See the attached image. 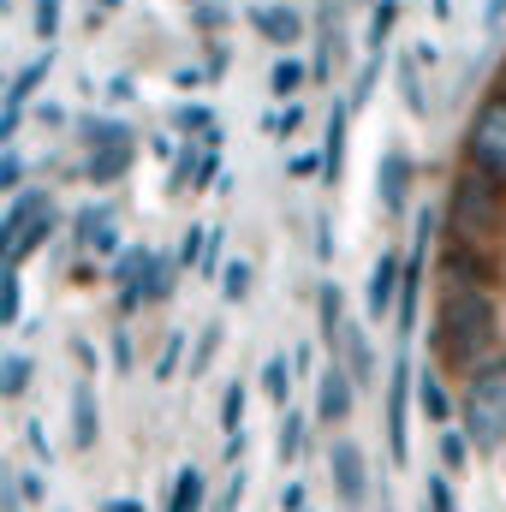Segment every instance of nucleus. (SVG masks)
<instances>
[{"label": "nucleus", "instance_id": "ddd939ff", "mask_svg": "<svg viewBox=\"0 0 506 512\" xmlns=\"http://www.w3.org/2000/svg\"><path fill=\"white\" fill-rule=\"evenodd\" d=\"M251 24L268 42H280V48H292V42L304 36V18H298L292 6H251Z\"/></svg>", "mask_w": 506, "mask_h": 512}, {"label": "nucleus", "instance_id": "4be33fe9", "mask_svg": "<svg viewBox=\"0 0 506 512\" xmlns=\"http://www.w3.org/2000/svg\"><path fill=\"white\" fill-rule=\"evenodd\" d=\"M131 155H137L131 143L126 149H102V155H90V185H114V179L131 167Z\"/></svg>", "mask_w": 506, "mask_h": 512}, {"label": "nucleus", "instance_id": "a878e982", "mask_svg": "<svg viewBox=\"0 0 506 512\" xmlns=\"http://www.w3.org/2000/svg\"><path fill=\"white\" fill-rule=\"evenodd\" d=\"M268 90H274L280 102H286V96H298V90H304V66H298L292 54H280V60H274V72H268Z\"/></svg>", "mask_w": 506, "mask_h": 512}, {"label": "nucleus", "instance_id": "5701e85b", "mask_svg": "<svg viewBox=\"0 0 506 512\" xmlns=\"http://www.w3.org/2000/svg\"><path fill=\"white\" fill-rule=\"evenodd\" d=\"M274 453H280V465H298V453H304V417H298V411H286V417H280Z\"/></svg>", "mask_w": 506, "mask_h": 512}, {"label": "nucleus", "instance_id": "6ab92c4d", "mask_svg": "<svg viewBox=\"0 0 506 512\" xmlns=\"http://www.w3.org/2000/svg\"><path fill=\"white\" fill-rule=\"evenodd\" d=\"M316 304H322V340H328V346H334V358H340V340H346V298H340V286L328 280Z\"/></svg>", "mask_w": 506, "mask_h": 512}, {"label": "nucleus", "instance_id": "b1692460", "mask_svg": "<svg viewBox=\"0 0 506 512\" xmlns=\"http://www.w3.org/2000/svg\"><path fill=\"white\" fill-rule=\"evenodd\" d=\"M24 387H30V358L24 352H6L0 358V399H18Z\"/></svg>", "mask_w": 506, "mask_h": 512}, {"label": "nucleus", "instance_id": "20e7f679", "mask_svg": "<svg viewBox=\"0 0 506 512\" xmlns=\"http://www.w3.org/2000/svg\"><path fill=\"white\" fill-rule=\"evenodd\" d=\"M465 161L477 173H489L495 185H506V96L501 90L471 114V126H465Z\"/></svg>", "mask_w": 506, "mask_h": 512}, {"label": "nucleus", "instance_id": "79ce46f5", "mask_svg": "<svg viewBox=\"0 0 506 512\" xmlns=\"http://www.w3.org/2000/svg\"><path fill=\"white\" fill-rule=\"evenodd\" d=\"M316 256H322V262L334 256V227H328V215H316Z\"/></svg>", "mask_w": 506, "mask_h": 512}, {"label": "nucleus", "instance_id": "37998d69", "mask_svg": "<svg viewBox=\"0 0 506 512\" xmlns=\"http://www.w3.org/2000/svg\"><path fill=\"white\" fill-rule=\"evenodd\" d=\"M268 126L280 131V137H292V131L304 126V114H298V102H286V114H280V120H268Z\"/></svg>", "mask_w": 506, "mask_h": 512}, {"label": "nucleus", "instance_id": "423d86ee", "mask_svg": "<svg viewBox=\"0 0 506 512\" xmlns=\"http://www.w3.org/2000/svg\"><path fill=\"white\" fill-rule=\"evenodd\" d=\"M328 471H334V489H340V501L358 512L364 507V495H370V477H364V453H358V441H334L328 447Z\"/></svg>", "mask_w": 506, "mask_h": 512}, {"label": "nucleus", "instance_id": "7ed1b4c3", "mask_svg": "<svg viewBox=\"0 0 506 512\" xmlns=\"http://www.w3.org/2000/svg\"><path fill=\"white\" fill-rule=\"evenodd\" d=\"M501 227H506V185H495L477 167H465L453 179V197H447V233H453V245H471L477 251Z\"/></svg>", "mask_w": 506, "mask_h": 512}, {"label": "nucleus", "instance_id": "6e6552de", "mask_svg": "<svg viewBox=\"0 0 506 512\" xmlns=\"http://www.w3.org/2000/svg\"><path fill=\"white\" fill-rule=\"evenodd\" d=\"M376 197H381V209H387V215H405V197H411V155H405L399 143L381 155V167H376Z\"/></svg>", "mask_w": 506, "mask_h": 512}, {"label": "nucleus", "instance_id": "39448f33", "mask_svg": "<svg viewBox=\"0 0 506 512\" xmlns=\"http://www.w3.org/2000/svg\"><path fill=\"white\" fill-rule=\"evenodd\" d=\"M352 399H358V382H352V370L334 358V364L316 376V423H328V429L346 423V417H352Z\"/></svg>", "mask_w": 506, "mask_h": 512}, {"label": "nucleus", "instance_id": "f03ea898", "mask_svg": "<svg viewBox=\"0 0 506 512\" xmlns=\"http://www.w3.org/2000/svg\"><path fill=\"white\" fill-rule=\"evenodd\" d=\"M459 435L477 453H501L506 447V358H489L483 370L465 376L459 393Z\"/></svg>", "mask_w": 506, "mask_h": 512}, {"label": "nucleus", "instance_id": "f8f14e48", "mask_svg": "<svg viewBox=\"0 0 506 512\" xmlns=\"http://www.w3.org/2000/svg\"><path fill=\"white\" fill-rule=\"evenodd\" d=\"M96 429H102V417H96V387L78 382L72 387V447L90 453V447H96Z\"/></svg>", "mask_w": 506, "mask_h": 512}, {"label": "nucleus", "instance_id": "72a5a7b5", "mask_svg": "<svg viewBox=\"0 0 506 512\" xmlns=\"http://www.w3.org/2000/svg\"><path fill=\"white\" fill-rule=\"evenodd\" d=\"M423 512H453V489L441 471H429V489H423Z\"/></svg>", "mask_w": 506, "mask_h": 512}, {"label": "nucleus", "instance_id": "a19ab883", "mask_svg": "<svg viewBox=\"0 0 506 512\" xmlns=\"http://www.w3.org/2000/svg\"><path fill=\"white\" fill-rule=\"evenodd\" d=\"M24 441H30V453H36V459H48V453H54V447H48V429H42V423H24Z\"/></svg>", "mask_w": 506, "mask_h": 512}, {"label": "nucleus", "instance_id": "c756f323", "mask_svg": "<svg viewBox=\"0 0 506 512\" xmlns=\"http://www.w3.org/2000/svg\"><path fill=\"white\" fill-rule=\"evenodd\" d=\"M393 18H399V0H381L376 12H370V60H381V48H387V30H393Z\"/></svg>", "mask_w": 506, "mask_h": 512}, {"label": "nucleus", "instance_id": "393cba45", "mask_svg": "<svg viewBox=\"0 0 506 512\" xmlns=\"http://www.w3.org/2000/svg\"><path fill=\"white\" fill-rule=\"evenodd\" d=\"M292 382H298V376H292V364H286V352L262 364V393H268L274 405H286V393H292Z\"/></svg>", "mask_w": 506, "mask_h": 512}, {"label": "nucleus", "instance_id": "aec40b11", "mask_svg": "<svg viewBox=\"0 0 506 512\" xmlns=\"http://www.w3.org/2000/svg\"><path fill=\"white\" fill-rule=\"evenodd\" d=\"M54 233H60V221H54V209H48L42 221H30V227L18 233V245L6 251V268H24V256H30V251H42V245H48Z\"/></svg>", "mask_w": 506, "mask_h": 512}, {"label": "nucleus", "instance_id": "a211bd4d", "mask_svg": "<svg viewBox=\"0 0 506 512\" xmlns=\"http://www.w3.org/2000/svg\"><path fill=\"white\" fill-rule=\"evenodd\" d=\"M322 179L328 185H340V167H346V102H334V114H328V149H322Z\"/></svg>", "mask_w": 506, "mask_h": 512}, {"label": "nucleus", "instance_id": "7c9ffc66", "mask_svg": "<svg viewBox=\"0 0 506 512\" xmlns=\"http://www.w3.org/2000/svg\"><path fill=\"white\" fill-rule=\"evenodd\" d=\"M179 352H185V328L161 340V352H155V382H173V376H179Z\"/></svg>", "mask_w": 506, "mask_h": 512}, {"label": "nucleus", "instance_id": "dca6fc26", "mask_svg": "<svg viewBox=\"0 0 506 512\" xmlns=\"http://www.w3.org/2000/svg\"><path fill=\"white\" fill-rule=\"evenodd\" d=\"M340 352H346V370H352V382L370 387L376 382V358H370V334L358 328V322H346V340H340Z\"/></svg>", "mask_w": 506, "mask_h": 512}, {"label": "nucleus", "instance_id": "a18cd8bd", "mask_svg": "<svg viewBox=\"0 0 506 512\" xmlns=\"http://www.w3.org/2000/svg\"><path fill=\"white\" fill-rule=\"evenodd\" d=\"M316 167H328V161H322V155H292V173H298V179H310Z\"/></svg>", "mask_w": 506, "mask_h": 512}, {"label": "nucleus", "instance_id": "58836bf2", "mask_svg": "<svg viewBox=\"0 0 506 512\" xmlns=\"http://www.w3.org/2000/svg\"><path fill=\"white\" fill-rule=\"evenodd\" d=\"M245 489H251V483H245V471H233V483H227V495L215 501V512H239V501H245Z\"/></svg>", "mask_w": 506, "mask_h": 512}, {"label": "nucleus", "instance_id": "f704fd0d", "mask_svg": "<svg viewBox=\"0 0 506 512\" xmlns=\"http://www.w3.org/2000/svg\"><path fill=\"white\" fill-rule=\"evenodd\" d=\"M0 191H12V197L24 191V155H18V149L0 155Z\"/></svg>", "mask_w": 506, "mask_h": 512}, {"label": "nucleus", "instance_id": "49530a36", "mask_svg": "<svg viewBox=\"0 0 506 512\" xmlns=\"http://www.w3.org/2000/svg\"><path fill=\"white\" fill-rule=\"evenodd\" d=\"M18 495H24V501H42V477H36V471H30V477H18Z\"/></svg>", "mask_w": 506, "mask_h": 512}, {"label": "nucleus", "instance_id": "c85d7f7f", "mask_svg": "<svg viewBox=\"0 0 506 512\" xmlns=\"http://www.w3.org/2000/svg\"><path fill=\"white\" fill-rule=\"evenodd\" d=\"M221 429L227 435H245V382H233L221 393Z\"/></svg>", "mask_w": 506, "mask_h": 512}, {"label": "nucleus", "instance_id": "2f4dec72", "mask_svg": "<svg viewBox=\"0 0 506 512\" xmlns=\"http://www.w3.org/2000/svg\"><path fill=\"white\" fill-rule=\"evenodd\" d=\"M18 292H24V280H18V268H6V274H0V322H6V328L18 322Z\"/></svg>", "mask_w": 506, "mask_h": 512}, {"label": "nucleus", "instance_id": "4c0bfd02", "mask_svg": "<svg viewBox=\"0 0 506 512\" xmlns=\"http://www.w3.org/2000/svg\"><path fill=\"white\" fill-rule=\"evenodd\" d=\"M54 30H60V0H36V36L54 42Z\"/></svg>", "mask_w": 506, "mask_h": 512}, {"label": "nucleus", "instance_id": "473e14b6", "mask_svg": "<svg viewBox=\"0 0 506 512\" xmlns=\"http://www.w3.org/2000/svg\"><path fill=\"white\" fill-rule=\"evenodd\" d=\"M215 352H221V328H203V334H197V352H191V382L215 364Z\"/></svg>", "mask_w": 506, "mask_h": 512}, {"label": "nucleus", "instance_id": "0eeeda50", "mask_svg": "<svg viewBox=\"0 0 506 512\" xmlns=\"http://www.w3.org/2000/svg\"><path fill=\"white\" fill-rule=\"evenodd\" d=\"M399 286H405V262H399L393 251H381L376 268H370V286H364V310H370V322L399 316Z\"/></svg>", "mask_w": 506, "mask_h": 512}, {"label": "nucleus", "instance_id": "1a4fd4ad", "mask_svg": "<svg viewBox=\"0 0 506 512\" xmlns=\"http://www.w3.org/2000/svg\"><path fill=\"white\" fill-rule=\"evenodd\" d=\"M441 280H447V286L489 292V286H495V262H489V256H477L471 245H447V256H441Z\"/></svg>", "mask_w": 506, "mask_h": 512}, {"label": "nucleus", "instance_id": "f257e3e1", "mask_svg": "<svg viewBox=\"0 0 506 512\" xmlns=\"http://www.w3.org/2000/svg\"><path fill=\"white\" fill-rule=\"evenodd\" d=\"M501 340V310H495V292H471V286H447L441 292V310H435V352L441 364L453 370H483L489 352Z\"/></svg>", "mask_w": 506, "mask_h": 512}, {"label": "nucleus", "instance_id": "9d476101", "mask_svg": "<svg viewBox=\"0 0 506 512\" xmlns=\"http://www.w3.org/2000/svg\"><path fill=\"white\" fill-rule=\"evenodd\" d=\"M405 399H411V364L399 358L393 376H387V447H393V465H405Z\"/></svg>", "mask_w": 506, "mask_h": 512}, {"label": "nucleus", "instance_id": "c03bdc74", "mask_svg": "<svg viewBox=\"0 0 506 512\" xmlns=\"http://www.w3.org/2000/svg\"><path fill=\"white\" fill-rule=\"evenodd\" d=\"M280 512H304V483H286L280 489Z\"/></svg>", "mask_w": 506, "mask_h": 512}, {"label": "nucleus", "instance_id": "4468645a", "mask_svg": "<svg viewBox=\"0 0 506 512\" xmlns=\"http://www.w3.org/2000/svg\"><path fill=\"white\" fill-rule=\"evenodd\" d=\"M48 72H54V48H48V54H36V60L12 78V90H6V114H12V120H24V108H30V96H36V84H42Z\"/></svg>", "mask_w": 506, "mask_h": 512}, {"label": "nucleus", "instance_id": "9b49d317", "mask_svg": "<svg viewBox=\"0 0 506 512\" xmlns=\"http://www.w3.org/2000/svg\"><path fill=\"white\" fill-rule=\"evenodd\" d=\"M48 209H54V197H48V191H18V197H12V209H6V221H0V251H12V245H18V233H24L30 221H42Z\"/></svg>", "mask_w": 506, "mask_h": 512}, {"label": "nucleus", "instance_id": "cd10ccee", "mask_svg": "<svg viewBox=\"0 0 506 512\" xmlns=\"http://www.w3.org/2000/svg\"><path fill=\"white\" fill-rule=\"evenodd\" d=\"M221 298H227V304H245V298H251V262H245V256L227 262V274H221Z\"/></svg>", "mask_w": 506, "mask_h": 512}, {"label": "nucleus", "instance_id": "412c9836", "mask_svg": "<svg viewBox=\"0 0 506 512\" xmlns=\"http://www.w3.org/2000/svg\"><path fill=\"white\" fill-rule=\"evenodd\" d=\"M84 143H90V155H102V149H126L131 143V126L126 120H84Z\"/></svg>", "mask_w": 506, "mask_h": 512}, {"label": "nucleus", "instance_id": "de8ad7c7", "mask_svg": "<svg viewBox=\"0 0 506 512\" xmlns=\"http://www.w3.org/2000/svg\"><path fill=\"white\" fill-rule=\"evenodd\" d=\"M102 512H143V501H108Z\"/></svg>", "mask_w": 506, "mask_h": 512}, {"label": "nucleus", "instance_id": "c9c22d12", "mask_svg": "<svg viewBox=\"0 0 506 512\" xmlns=\"http://www.w3.org/2000/svg\"><path fill=\"white\" fill-rule=\"evenodd\" d=\"M441 459H447V471H465L471 441H465V435H453V429H441Z\"/></svg>", "mask_w": 506, "mask_h": 512}, {"label": "nucleus", "instance_id": "bb28decb", "mask_svg": "<svg viewBox=\"0 0 506 512\" xmlns=\"http://www.w3.org/2000/svg\"><path fill=\"white\" fill-rule=\"evenodd\" d=\"M399 90H405V108H411L417 120H429V96H423V78H417V54L399 60Z\"/></svg>", "mask_w": 506, "mask_h": 512}, {"label": "nucleus", "instance_id": "2eb2a0df", "mask_svg": "<svg viewBox=\"0 0 506 512\" xmlns=\"http://www.w3.org/2000/svg\"><path fill=\"white\" fill-rule=\"evenodd\" d=\"M417 405H423V417H429L435 429H447V423L459 417V399H447V387H441L435 370H423V376H417Z\"/></svg>", "mask_w": 506, "mask_h": 512}, {"label": "nucleus", "instance_id": "09e8293b", "mask_svg": "<svg viewBox=\"0 0 506 512\" xmlns=\"http://www.w3.org/2000/svg\"><path fill=\"white\" fill-rule=\"evenodd\" d=\"M506 18V0H489V24H501Z\"/></svg>", "mask_w": 506, "mask_h": 512}, {"label": "nucleus", "instance_id": "e433bc0d", "mask_svg": "<svg viewBox=\"0 0 506 512\" xmlns=\"http://www.w3.org/2000/svg\"><path fill=\"white\" fill-rule=\"evenodd\" d=\"M173 120H179V131H203V137H209V131H221V126H215V114H209V108H197V102H185Z\"/></svg>", "mask_w": 506, "mask_h": 512}, {"label": "nucleus", "instance_id": "f3484780", "mask_svg": "<svg viewBox=\"0 0 506 512\" xmlns=\"http://www.w3.org/2000/svg\"><path fill=\"white\" fill-rule=\"evenodd\" d=\"M203 495H209V477H203L197 465H179L173 495H167V512H203Z\"/></svg>", "mask_w": 506, "mask_h": 512}, {"label": "nucleus", "instance_id": "ea45409f", "mask_svg": "<svg viewBox=\"0 0 506 512\" xmlns=\"http://www.w3.org/2000/svg\"><path fill=\"white\" fill-rule=\"evenodd\" d=\"M114 370H131V328H114Z\"/></svg>", "mask_w": 506, "mask_h": 512}]
</instances>
